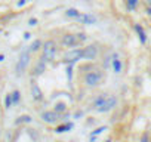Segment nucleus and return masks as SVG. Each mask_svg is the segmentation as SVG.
<instances>
[{
    "label": "nucleus",
    "instance_id": "6e6552de",
    "mask_svg": "<svg viewBox=\"0 0 151 142\" xmlns=\"http://www.w3.org/2000/svg\"><path fill=\"white\" fill-rule=\"evenodd\" d=\"M61 43H62L64 47H76V46H79V44H80L77 36H76V34H71V33L64 34L62 39H61Z\"/></svg>",
    "mask_w": 151,
    "mask_h": 142
},
{
    "label": "nucleus",
    "instance_id": "c756f323",
    "mask_svg": "<svg viewBox=\"0 0 151 142\" xmlns=\"http://www.w3.org/2000/svg\"><path fill=\"white\" fill-rule=\"evenodd\" d=\"M147 14H148V15L151 16V8H148V9H147Z\"/></svg>",
    "mask_w": 151,
    "mask_h": 142
},
{
    "label": "nucleus",
    "instance_id": "9d476101",
    "mask_svg": "<svg viewBox=\"0 0 151 142\" xmlns=\"http://www.w3.org/2000/svg\"><path fill=\"white\" fill-rule=\"evenodd\" d=\"M77 21H80L85 25H92V24L96 22V18L93 15H91V14H80V16L77 18Z\"/></svg>",
    "mask_w": 151,
    "mask_h": 142
},
{
    "label": "nucleus",
    "instance_id": "1a4fd4ad",
    "mask_svg": "<svg viewBox=\"0 0 151 142\" xmlns=\"http://www.w3.org/2000/svg\"><path fill=\"white\" fill-rule=\"evenodd\" d=\"M30 90H31V98H33V99H34L36 102H40V101H43L45 95H43V92H42L40 86H39V85H37L36 82H31Z\"/></svg>",
    "mask_w": 151,
    "mask_h": 142
},
{
    "label": "nucleus",
    "instance_id": "a211bd4d",
    "mask_svg": "<svg viewBox=\"0 0 151 142\" xmlns=\"http://www.w3.org/2000/svg\"><path fill=\"white\" fill-rule=\"evenodd\" d=\"M21 123H31V117L24 114V115H19L17 120H15V124H21Z\"/></svg>",
    "mask_w": 151,
    "mask_h": 142
},
{
    "label": "nucleus",
    "instance_id": "f03ea898",
    "mask_svg": "<svg viewBox=\"0 0 151 142\" xmlns=\"http://www.w3.org/2000/svg\"><path fill=\"white\" fill-rule=\"evenodd\" d=\"M30 62H31V52H30V49H24V50L19 53L18 61H17V64H15V74H17L18 77L22 76L25 71H27Z\"/></svg>",
    "mask_w": 151,
    "mask_h": 142
},
{
    "label": "nucleus",
    "instance_id": "f3484780",
    "mask_svg": "<svg viewBox=\"0 0 151 142\" xmlns=\"http://www.w3.org/2000/svg\"><path fill=\"white\" fill-rule=\"evenodd\" d=\"M42 46H43V42L37 39V40H34V42L30 44V47H28V49H30V52H31V53H34V52H37L39 49H42Z\"/></svg>",
    "mask_w": 151,
    "mask_h": 142
},
{
    "label": "nucleus",
    "instance_id": "6ab92c4d",
    "mask_svg": "<svg viewBox=\"0 0 151 142\" xmlns=\"http://www.w3.org/2000/svg\"><path fill=\"white\" fill-rule=\"evenodd\" d=\"M138 3H139V0H126V6L129 11H135L138 8Z\"/></svg>",
    "mask_w": 151,
    "mask_h": 142
},
{
    "label": "nucleus",
    "instance_id": "9b49d317",
    "mask_svg": "<svg viewBox=\"0 0 151 142\" xmlns=\"http://www.w3.org/2000/svg\"><path fill=\"white\" fill-rule=\"evenodd\" d=\"M46 71V62L43 61V59H40L37 64H36V67H34V70H33V76L34 77H39V76H42L43 73Z\"/></svg>",
    "mask_w": 151,
    "mask_h": 142
},
{
    "label": "nucleus",
    "instance_id": "f257e3e1",
    "mask_svg": "<svg viewBox=\"0 0 151 142\" xmlns=\"http://www.w3.org/2000/svg\"><path fill=\"white\" fill-rule=\"evenodd\" d=\"M116 105H117V98L113 95H102V96L96 98L95 104H93V107L98 113H110L116 108Z\"/></svg>",
    "mask_w": 151,
    "mask_h": 142
},
{
    "label": "nucleus",
    "instance_id": "2eb2a0df",
    "mask_svg": "<svg viewBox=\"0 0 151 142\" xmlns=\"http://www.w3.org/2000/svg\"><path fill=\"white\" fill-rule=\"evenodd\" d=\"M73 129L71 123H64V124H58L55 127V133H64V132H70Z\"/></svg>",
    "mask_w": 151,
    "mask_h": 142
},
{
    "label": "nucleus",
    "instance_id": "393cba45",
    "mask_svg": "<svg viewBox=\"0 0 151 142\" xmlns=\"http://www.w3.org/2000/svg\"><path fill=\"white\" fill-rule=\"evenodd\" d=\"M139 142H150V135H148L147 132H145V133H142V136H141Z\"/></svg>",
    "mask_w": 151,
    "mask_h": 142
},
{
    "label": "nucleus",
    "instance_id": "0eeeda50",
    "mask_svg": "<svg viewBox=\"0 0 151 142\" xmlns=\"http://www.w3.org/2000/svg\"><path fill=\"white\" fill-rule=\"evenodd\" d=\"M98 56V47L95 44H89L82 49V59L85 61H93Z\"/></svg>",
    "mask_w": 151,
    "mask_h": 142
},
{
    "label": "nucleus",
    "instance_id": "4be33fe9",
    "mask_svg": "<svg viewBox=\"0 0 151 142\" xmlns=\"http://www.w3.org/2000/svg\"><path fill=\"white\" fill-rule=\"evenodd\" d=\"M73 67H74V65L68 64V65H67V68H65V74H67L68 82H71V79H73Z\"/></svg>",
    "mask_w": 151,
    "mask_h": 142
},
{
    "label": "nucleus",
    "instance_id": "20e7f679",
    "mask_svg": "<svg viewBox=\"0 0 151 142\" xmlns=\"http://www.w3.org/2000/svg\"><path fill=\"white\" fill-rule=\"evenodd\" d=\"M102 80H104V74L101 73L99 70H91L83 77L85 85L89 86V87H98L102 83Z\"/></svg>",
    "mask_w": 151,
    "mask_h": 142
},
{
    "label": "nucleus",
    "instance_id": "7ed1b4c3",
    "mask_svg": "<svg viewBox=\"0 0 151 142\" xmlns=\"http://www.w3.org/2000/svg\"><path fill=\"white\" fill-rule=\"evenodd\" d=\"M56 58V43L53 40H46L42 46V59L47 62H53Z\"/></svg>",
    "mask_w": 151,
    "mask_h": 142
},
{
    "label": "nucleus",
    "instance_id": "4468645a",
    "mask_svg": "<svg viewBox=\"0 0 151 142\" xmlns=\"http://www.w3.org/2000/svg\"><path fill=\"white\" fill-rule=\"evenodd\" d=\"M53 111H56L58 114H65V111H67V104L62 102V101L55 102V105H53Z\"/></svg>",
    "mask_w": 151,
    "mask_h": 142
},
{
    "label": "nucleus",
    "instance_id": "a878e982",
    "mask_svg": "<svg viewBox=\"0 0 151 142\" xmlns=\"http://www.w3.org/2000/svg\"><path fill=\"white\" fill-rule=\"evenodd\" d=\"M28 25L30 27H36L37 25V18H30L28 19Z\"/></svg>",
    "mask_w": 151,
    "mask_h": 142
},
{
    "label": "nucleus",
    "instance_id": "cd10ccee",
    "mask_svg": "<svg viewBox=\"0 0 151 142\" xmlns=\"http://www.w3.org/2000/svg\"><path fill=\"white\" fill-rule=\"evenodd\" d=\"M30 39H31V33L25 31V33H24V40H30Z\"/></svg>",
    "mask_w": 151,
    "mask_h": 142
},
{
    "label": "nucleus",
    "instance_id": "f8f14e48",
    "mask_svg": "<svg viewBox=\"0 0 151 142\" xmlns=\"http://www.w3.org/2000/svg\"><path fill=\"white\" fill-rule=\"evenodd\" d=\"M111 65H113V71H114L116 74L122 73V68H123V65H122V61L119 59L117 53H114V55H113V59H111Z\"/></svg>",
    "mask_w": 151,
    "mask_h": 142
},
{
    "label": "nucleus",
    "instance_id": "dca6fc26",
    "mask_svg": "<svg viewBox=\"0 0 151 142\" xmlns=\"http://www.w3.org/2000/svg\"><path fill=\"white\" fill-rule=\"evenodd\" d=\"M65 16L67 18H76V19H77L80 16V11H77L76 8H70V9L65 11Z\"/></svg>",
    "mask_w": 151,
    "mask_h": 142
},
{
    "label": "nucleus",
    "instance_id": "c85d7f7f",
    "mask_svg": "<svg viewBox=\"0 0 151 142\" xmlns=\"http://www.w3.org/2000/svg\"><path fill=\"white\" fill-rule=\"evenodd\" d=\"M3 61H5V55L0 53V62H3Z\"/></svg>",
    "mask_w": 151,
    "mask_h": 142
},
{
    "label": "nucleus",
    "instance_id": "ddd939ff",
    "mask_svg": "<svg viewBox=\"0 0 151 142\" xmlns=\"http://www.w3.org/2000/svg\"><path fill=\"white\" fill-rule=\"evenodd\" d=\"M135 31H136V34H138V37H139V42H141L142 44H145V43H147V33H145L144 27H142L141 24H135Z\"/></svg>",
    "mask_w": 151,
    "mask_h": 142
},
{
    "label": "nucleus",
    "instance_id": "aec40b11",
    "mask_svg": "<svg viewBox=\"0 0 151 142\" xmlns=\"http://www.w3.org/2000/svg\"><path fill=\"white\" fill-rule=\"evenodd\" d=\"M11 95H12V102H14V105L19 104V101H21V92H19V90H14Z\"/></svg>",
    "mask_w": 151,
    "mask_h": 142
},
{
    "label": "nucleus",
    "instance_id": "b1692460",
    "mask_svg": "<svg viewBox=\"0 0 151 142\" xmlns=\"http://www.w3.org/2000/svg\"><path fill=\"white\" fill-rule=\"evenodd\" d=\"M76 36H77V39H79V42H80V43H83V42H86V40H88L86 33H77Z\"/></svg>",
    "mask_w": 151,
    "mask_h": 142
},
{
    "label": "nucleus",
    "instance_id": "bb28decb",
    "mask_svg": "<svg viewBox=\"0 0 151 142\" xmlns=\"http://www.w3.org/2000/svg\"><path fill=\"white\" fill-rule=\"evenodd\" d=\"M27 5V0H18V2H17V6L18 8H22V6H25Z\"/></svg>",
    "mask_w": 151,
    "mask_h": 142
},
{
    "label": "nucleus",
    "instance_id": "2f4dec72",
    "mask_svg": "<svg viewBox=\"0 0 151 142\" xmlns=\"http://www.w3.org/2000/svg\"><path fill=\"white\" fill-rule=\"evenodd\" d=\"M27 2H33V0H27Z\"/></svg>",
    "mask_w": 151,
    "mask_h": 142
},
{
    "label": "nucleus",
    "instance_id": "7c9ffc66",
    "mask_svg": "<svg viewBox=\"0 0 151 142\" xmlns=\"http://www.w3.org/2000/svg\"><path fill=\"white\" fill-rule=\"evenodd\" d=\"M105 142H113V141H111V139H107V141H105Z\"/></svg>",
    "mask_w": 151,
    "mask_h": 142
},
{
    "label": "nucleus",
    "instance_id": "423d86ee",
    "mask_svg": "<svg viewBox=\"0 0 151 142\" xmlns=\"http://www.w3.org/2000/svg\"><path fill=\"white\" fill-rule=\"evenodd\" d=\"M80 59H82V49H71L64 55V61L67 64H71V65L79 62Z\"/></svg>",
    "mask_w": 151,
    "mask_h": 142
},
{
    "label": "nucleus",
    "instance_id": "5701e85b",
    "mask_svg": "<svg viewBox=\"0 0 151 142\" xmlns=\"http://www.w3.org/2000/svg\"><path fill=\"white\" fill-rule=\"evenodd\" d=\"M104 130H107V127L105 126H101V127H96L95 130H92V133H91V136H93V138H96L98 135H101Z\"/></svg>",
    "mask_w": 151,
    "mask_h": 142
},
{
    "label": "nucleus",
    "instance_id": "412c9836",
    "mask_svg": "<svg viewBox=\"0 0 151 142\" xmlns=\"http://www.w3.org/2000/svg\"><path fill=\"white\" fill-rule=\"evenodd\" d=\"M12 105H14V102H12V95L8 93V95L5 96V108L9 110V108H12Z\"/></svg>",
    "mask_w": 151,
    "mask_h": 142
},
{
    "label": "nucleus",
    "instance_id": "39448f33",
    "mask_svg": "<svg viewBox=\"0 0 151 142\" xmlns=\"http://www.w3.org/2000/svg\"><path fill=\"white\" fill-rule=\"evenodd\" d=\"M62 115H64V114H58V113L53 111V110H46V111L40 113L42 121H45V123H47V124H56V123L62 118Z\"/></svg>",
    "mask_w": 151,
    "mask_h": 142
}]
</instances>
